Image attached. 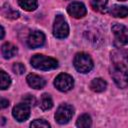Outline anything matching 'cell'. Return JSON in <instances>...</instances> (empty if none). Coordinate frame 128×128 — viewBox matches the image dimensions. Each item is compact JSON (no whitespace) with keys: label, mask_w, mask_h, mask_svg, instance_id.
Wrapping results in <instances>:
<instances>
[{"label":"cell","mask_w":128,"mask_h":128,"mask_svg":"<svg viewBox=\"0 0 128 128\" xmlns=\"http://www.w3.org/2000/svg\"><path fill=\"white\" fill-rule=\"evenodd\" d=\"M110 73L119 88H126L128 86V68L125 64L121 62L113 63Z\"/></svg>","instance_id":"1"},{"label":"cell","mask_w":128,"mask_h":128,"mask_svg":"<svg viewBox=\"0 0 128 128\" xmlns=\"http://www.w3.org/2000/svg\"><path fill=\"white\" fill-rule=\"evenodd\" d=\"M31 65L39 70H51L58 67V61L52 57L42 54H36L31 58Z\"/></svg>","instance_id":"2"},{"label":"cell","mask_w":128,"mask_h":128,"mask_svg":"<svg viewBox=\"0 0 128 128\" xmlns=\"http://www.w3.org/2000/svg\"><path fill=\"white\" fill-rule=\"evenodd\" d=\"M74 67L78 72L81 73H88L93 68V60L91 57L86 53H77L73 60Z\"/></svg>","instance_id":"3"},{"label":"cell","mask_w":128,"mask_h":128,"mask_svg":"<svg viewBox=\"0 0 128 128\" xmlns=\"http://www.w3.org/2000/svg\"><path fill=\"white\" fill-rule=\"evenodd\" d=\"M112 32L114 34V45L121 47L128 44V28L122 24L115 23L112 26Z\"/></svg>","instance_id":"4"},{"label":"cell","mask_w":128,"mask_h":128,"mask_svg":"<svg viewBox=\"0 0 128 128\" xmlns=\"http://www.w3.org/2000/svg\"><path fill=\"white\" fill-rule=\"evenodd\" d=\"M69 34V26L62 15H57L53 25V35L58 39L66 38Z\"/></svg>","instance_id":"5"},{"label":"cell","mask_w":128,"mask_h":128,"mask_svg":"<svg viewBox=\"0 0 128 128\" xmlns=\"http://www.w3.org/2000/svg\"><path fill=\"white\" fill-rule=\"evenodd\" d=\"M74 115V108L69 104L60 105L55 112V120L59 124L68 123Z\"/></svg>","instance_id":"6"},{"label":"cell","mask_w":128,"mask_h":128,"mask_svg":"<svg viewBox=\"0 0 128 128\" xmlns=\"http://www.w3.org/2000/svg\"><path fill=\"white\" fill-rule=\"evenodd\" d=\"M54 85L55 87L61 91V92H67L69 90H71L74 86V80L72 78V76H70L69 74L66 73H61L59 74L55 80H54Z\"/></svg>","instance_id":"7"},{"label":"cell","mask_w":128,"mask_h":128,"mask_svg":"<svg viewBox=\"0 0 128 128\" xmlns=\"http://www.w3.org/2000/svg\"><path fill=\"white\" fill-rule=\"evenodd\" d=\"M12 115L19 122H23L27 120L30 116V105L24 102L17 104L16 106H14L12 110Z\"/></svg>","instance_id":"8"},{"label":"cell","mask_w":128,"mask_h":128,"mask_svg":"<svg viewBox=\"0 0 128 128\" xmlns=\"http://www.w3.org/2000/svg\"><path fill=\"white\" fill-rule=\"evenodd\" d=\"M45 43V35L41 31H32L28 38H27V44L30 48H38L43 46Z\"/></svg>","instance_id":"9"},{"label":"cell","mask_w":128,"mask_h":128,"mask_svg":"<svg viewBox=\"0 0 128 128\" xmlns=\"http://www.w3.org/2000/svg\"><path fill=\"white\" fill-rule=\"evenodd\" d=\"M67 12L70 16L74 17V18H82L86 15V7L83 3L81 2H72L71 4L68 5L67 7Z\"/></svg>","instance_id":"10"},{"label":"cell","mask_w":128,"mask_h":128,"mask_svg":"<svg viewBox=\"0 0 128 128\" xmlns=\"http://www.w3.org/2000/svg\"><path fill=\"white\" fill-rule=\"evenodd\" d=\"M26 80H27V83L29 84V86L34 89H42L46 84V81L44 80V78H42L36 74L27 75Z\"/></svg>","instance_id":"11"},{"label":"cell","mask_w":128,"mask_h":128,"mask_svg":"<svg viewBox=\"0 0 128 128\" xmlns=\"http://www.w3.org/2000/svg\"><path fill=\"white\" fill-rule=\"evenodd\" d=\"M109 13L113 17L117 18H125L128 16V7L122 5H113L109 9Z\"/></svg>","instance_id":"12"},{"label":"cell","mask_w":128,"mask_h":128,"mask_svg":"<svg viewBox=\"0 0 128 128\" xmlns=\"http://www.w3.org/2000/svg\"><path fill=\"white\" fill-rule=\"evenodd\" d=\"M1 52H2V55L4 56V58L6 59H9V58H12L13 56L16 55L17 53V47L10 43V42H6L2 45L1 47Z\"/></svg>","instance_id":"13"},{"label":"cell","mask_w":128,"mask_h":128,"mask_svg":"<svg viewBox=\"0 0 128 128\" xmlns=\"http://www.w3.org/2000/svg\"><path fill=\"white\" fill-rule=\"evenodd\" d=\"M107 83L102 78H95L90 83V88L94 92H102L106 89Z\"/></svg>","instance_id":"14"},{"label":"cell","mask_w":128,"mask_h":128,"mask_svg":"<svg viewBox=\"0 0 128 128\" xmlns=\"http://www.w3.org/2000/svg\"><path fill=\"white\" fill-rule=\"evenodd\" d=\"M40 108L42 110H49L52 108L53 106V100L51 98V96L47 93H44L42 96H41V99H40V104H39Z\"/></svg>","instance_id":"15"},{"label":"cell","mask_w":128,"mask_h":128,"mask_svg":"<svg viewBox=\"0 0 128 128\" xmlns=\"http://www.w3.org/2000/svg\"><path fill=\"white\" fill-rule=\"evenodd\" d=\"M18 4L25 11H34L38 6L37 0H18Z\"/></svg>","instance_id":"16"},{"label":"cell","mask_w":128,"mask_h":128,"mask_svg":"<svg viewBox=\"0 0 128 128\" xmlns=\"http://www.w3.org/2000/svg\"><path fill=\"white\" fill-rule=\"evenodd\" d=\"M2 13L6 18H9V19H17L19 17V15H20L18 11L14 10L12 7H10L7 4H5L2 7Z\"/></svg>","instance_id":"17"},{"label":"cell","mask_w":128,"mask_h":128,"mask_svg":"<svg viewBox=\"0 0 128 128\" xmlns=\"http://www.w3.org/2000/svg\"><path fill=\"white\" fill-rule=\"evenodd\" d=\"M107 3H108V0H92L91 5L94 10L103 13V12H106Z\"/></svg>","instance_id":"18"},{"label":"cell","mask_w":128,"mask_h":128,"mask_svg":"<svg viewBox=\"0 0 128 128\" xmlns=\"http://www.w3.org/2000/svg\"><path fill=\"white\" fill-rule=\"evenodd\" d=\"M92 124V120H91V117L88 115V114H83L81 115L78 119H77V122H76V125L78 127H83V128H86V127H90Z\"/></svg>","instance_id":"19"},{"label":"cell","mask_w":128,"mask_h":128,"mask_svg":"<svg viewBox=\"0 0 128 128\" xmlns=\"http://www.w3.org/2000/svg\"><path fill=\"white\" fill-rule=\"evenodd\" d=\"M0 75H1V89L2 90H5V89H7L10 86V84H11V78L3 70H1Z\"/></svg>","instance_id":"20"},{"label":"cell","mask_w":128,"mask_h":128,"mask_svg":"<svg viewBox=\"0 0 128 128\" xmlns=\"http://www.w3.org/2000/svg\"><path fill=\"white\" fill-rule=\"evenodd\" d=\"M31 127H42V128H48L50 127V124L44 120V119H36L34 120L31 124H30Z\"/></svg>","instance_id":"21"},{"label":"cell","mask_w":128,"mask_h":128,"mask_svg":"<svg viewBox=\"0 0 128 128\" xmlns=\"http://www.w3.org/2000/svg\"><path fill=\"white\" fill-rule=\"evenodd\" d=\"M12 69H13V72L18 74V75H21V74H23L25 72V66L22 63H19V62L18 63H14Z\"/></svg>","instance_id":"22"},{"label":"cell","mask_w":128,"mask_h":128,"mask_svg":"<svg viewBox=\"0 0 128 128\" xmlns=\"http://www.w3.org/2000/svg\"><path fill=\"white\" fill-rule=\"evenodd\" d=\"M22 100H23V102H24V103H26V104H28V105H30V106L34 105V104H35V102H36V100H35L34 96H32V95H30V94L25 95V96L22 98Z\"/></svg>","instance_id":"23"},{"label":"cell","mask_w":128,"mask_h":128,"mask_svg":"<svg viewBox=\"0 0 128 128\" xmlns=\"http://www.w3.org/2000/svg\"><path fill=\"white\" fill-rule=\"evenodd\" d=\"M9 105V101L6 99H1V107L2 108H6Z\"/></svg>","instance_id":"24"},{"label":"cell","mask_w":128,"mask_h":128,"mask_svg":"<svg viewBox=\"0 0 128 128\" xmlns=\"http://www.w3.org/2000/svg\"><path fill=\"white\" fill-rule=\"evenodd\" d=\"M3 37H4V28L3 26H1V38L3 39Z\"/></svg>","instance_id":"25"},{"label":"cell","mask_w":128,"mask_h":128,"mask_svg":"<svg viewBox=\"0 0 128 128\" xmlns=\"http://www.w3.org/2000/svg\"><path fill=\"white\" fill-rule=\"evenodd\" d=\"M4 123H5V118L2 117V123H1V125H4Z\"/></svg>","instance_id":"26"},{"label":"cell","mask_w":128,"mask_h":128,"mask_svg":"<svg viewBox=\"0 0 128 128\" xmlns=\"http://www.w3.org/2000/svg\"><path fill=\"white\" fill-rule=\"evenodd\" d=\"M119 1H126V0H119Z\"/></svg>","instance_id":"27"}]
</instances>
